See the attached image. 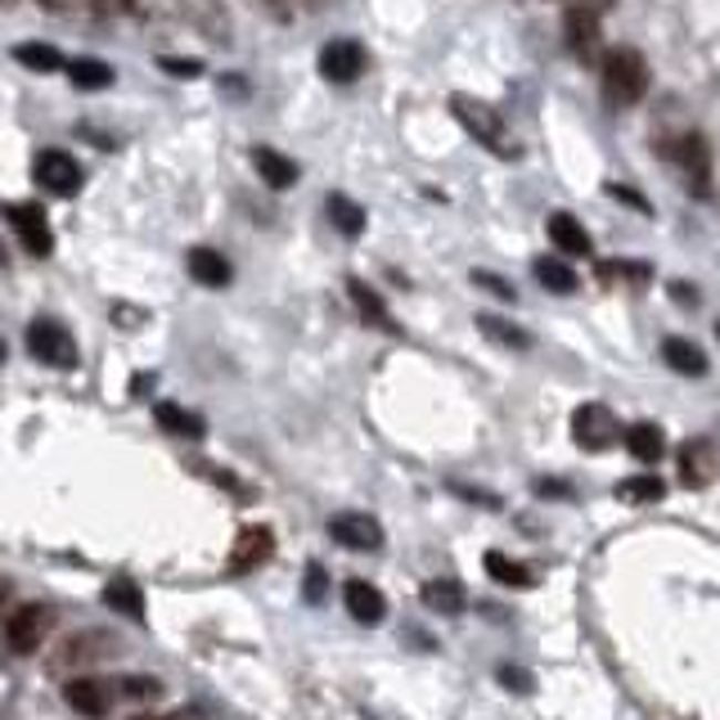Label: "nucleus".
<instances>
[{"label": "nucleus", "mask_w": 720, "mask_h": 720, "mask_svg": "<svg viewBox=\"0 0 720 720\" xmlns=\"http://www.w3.org/2000/svg\"><path fill=\"white\" fill-rule=\"evenodd\" d=\"M450 113H455V122H460L469 136L482 145V149H491L495 158H522V145H518V136L509 131V122L487 104V100H478V95H450Z\"/></svg>", "instance_id": "obj_1"}, {"label": "nucleus", "mask_w": 720, "mask_h": 720, "mask_svg": "<svg viewBox=\"0 0 720 720\" xmlns=\"http://www.w3.org/2000/svg\"><path fill=\"white\" fill-rule=\"evenodd\" d=\"M658 154L667 158V167L685 180V189L693 199L711 194V149L698 131H676V136H658Z\"/></svg>", "instance_id": "obj_2"}, {"label": "nucleus", "mask_w": 720, "mask_h": 720, "mask_svg": "<svg viewBox=\"0 0 720 720\" xmlns=\"http://www.w3.org/2000/svg\"><path fill=\"white\" fill-rule=\"evenodd\" d=\"M122 653V639L113 630H77L63 635L59 648L50 653V671H95L100 662H113Z\"/></svg>", "instance_id": "obj_3"}, {"label": "nucleus", "mask_w": 720, "mask_h": 720, "mask_svg": "<svg viewBox=\"0 0 720 720\" xmlns=\"http://www.w3.org/2000/svg\"><path fill=\"white\" fill-rule=\"evenodd\" d=\"M648 91V63L635 45H617L608 59H604V100L613 108H630L639 104Z\"/></svg>", "instance_id": "obj_4"}, {"label": "nucleus", "mask_w": 720, "mask_h": 720, "mask_svg": "<svg viewBox=\"0 0 720 720\" xmlns=\"http://www.w3.org/2000/svg\"><path fill=\"white\" fill-rule=\"evenodd\" d=\"M54 626H59V608H54V604H45V599L23 604V608L10 617V626H6V644H10L14 653H36V648L54 635Z\"/></svg>", "instance_id": "obj_5"}, {"label": "nucleus", "mask_w": 720, "mask_h": 720, "mask_svg": "<svg viewBox=\"0 0 720 720\" xmlns=\"http://www.w3.org/2000/svg\"><path fill=\"white\" fill-rule=\"evenodd\" d=\"M28 352L41 361V365H50V369H73L77 365V343H73V334L63 330L59 320H32L28 324Z\"/></svg>", "instance_id": "obj_6"}, {"label": "nucleus", "mask_w": 720, "mask_h": 720, "mask_svg": "<svg viewBox=\"0 0 720 720\" xmlns=\"http://www.w3.org/2000/svg\"><path fill=\"white\" fill-rule=\"evenodd\" d=\"M563 36H567V50L581 63H599V54H604V28H599V14L591 6L572 0V6L563 10Z\"/></svg>", "instance_id": "obj_7"}, {"label": "nucleus", "mask_w": 720, "mask_h": 720, "mask_svg": "<svg viewBox=\"0 0 720 720\" xmlns=\"http://www.w3.org/2000/svg\"><path fill=\"white\" fill-rule=\"evenodd\" d=\"M32 180L45 189V194H59V199H73L82 189V167L73 154L63 149H41L36 163H32Z\"/></svg>", "instance_id": "obj_8"}, {"label": "nucleus", "mask_w": 720, "mask_h": 720, "mask_svg": "<svg viewBox=\"0 0 720 720\" xmlns=\"http://www.w3.org/2000/svg\"><path fill=\"white\" fill-rule=\"evenodd\" d=\"M617 437H622V424H617V415H613L608 406H599V401L581 406V410L572 415V441H576L581 450H608Z\"/></svg>", "instance_id": "obj_9"}, {"label": "nucleus", "mask_w": 720, "mask_h": 720, "mask_svg": "<svg viewBox=\"0 0 720 720\" xmlns=\"http://www.w3.org/2000/svg\"><path fill=\"white\" fill-rule=\"evenodd\" d=\"M361 73H365V45H361V41L338 36V41H330V45L320 50V77H324V82L352 86Z\"/></svg>", "instance_id": "obj_10"}, {"label": "nucleus", "mask_w": 720, "mask_h": 720, "mask_svg": "<svg viewBox=\"0 0 720 720\" xmlns=\"http://www.w3.org/2000/svg\"><path fill=\"white\" fill-rule=\"evenodd\" d=\"M6 221L14 226L19 243H23L32 257H50L54 234H50V217H45V208H36V204H6Z\"/></svg>", "instance_id": "obj_11"}, {"label": "nucleus", "mask_w": 720, "mask_h": 720, "mask_svg": "<svg viewBox=\"0 0 720 720\" xmlns=\"http://www.w3.org/2000/svg\"><path fill=\"white\" fill-rule=\"evenodd\" d=\"M680 482L689 487V491H702V487H711L716 482V473H720V455H716V446L707 441V437H693V441H685L680 446Z\"/></svg>", "instance_id": "obj_12"}, {"label": "nucleus", "mask_w": 720, "mask_h": 720, "mask_svg": "<svg viewBox=\"0 0 720 720\" xmlns=\"http://www.w3.org/2000/svg\"><path fill=\"white\" fill-rule=\"evenodd\" d=\"M271 554H275V532L261 528V522H248V528H239V536L230 545V572H252Z\"/></svg>", "instance_id": "obj_13"}, {"label": "nucleus", "mask_w": 720, "mask_h": 720, "mask_svg": "<svg viewBox=\"0 0 720 720\" xmlns=\"http://www.w3.org/2000/svg\"><path fill=\"white\" fill-rule=\"evenodd\" d=\"M330 536L347 550H361V554H374L383 545V528H378V518L369 513H338L330 522Z\"/></svg>", "instance_id": "obj_14"}, {"label": "nucleus", "mask_w": 720, "mask_h": 720, "mask_svg": "<svg viewBox=\"0 0 720 720\" xmlns=\"http://www.w3.org/2000/svg\"><path fill=\"white\" fill-rule=\"evenodd\" d=\"M63 698H69V707L82 711V716H104L113 707V685H104L95 676H82V680L63 685Z\"/></svg>", "instance_id": "obj_15"}, {"label": "nucleus", "mask_w": 720, "mask_h": 720, "mask_svg": "<svg viewBox=\"0 0 720 720\" xmlns=\"http://www.w3.org/2000/svg\"><path fill=\"white\" fill-rule=\"evenodd\" d=\"M343 604H347V613H352L361 626H378L383 613H387V604H383V595H378V585H369V581H347V585H343Z\"/></svg>", "instance_id": "obj_16"}, {"label": "nucleus", "mask_w": 720, "mask_h": 720, "mask_svg": "<svg viewBox=\"0 0 720 720\" xmlns=\"http://www.w3.org/2000/svg\"><path fill=\"white\" fill-rule=\"evenodd\" d=\"M252 167H257V176L267 180L271 189H289V185H298V163L293 158H284L280 149H271V145H257L252 149Z\"/></svg>", "instance_id": "obj_17"}, {"label": "nucleus", "mask_w": 720, "mask_h": 720, "mask_svg": "<svg viewBox=\"0 0 720 720\" xmlns=\"http://www.w3.org/2000/svg\"><path fill=\"white\" fill-rule=\"evenodd\" d=\"M550 239H554V248L559 252H567V257H591V230H585L572 212H554L550 217Z\"/></svg>", "instance_id": "obj_18"}, {"label": "nucleus", "mask_w": 720, "mask_h": 720, "mask_svg": "<svg viewBox=\"0 0 720 720\" xmlns=\"http://www.w3.org/2000/svg\"><path fill=\"white\" fill-rule=\"evenodd\" d=\"M189 275L199 280V284H208V289H226V284L234 280L230 261H226L217 248H194V252H189Z\"/></svg>", "instance_id": "obj_19"}, {"label": "nucleus", "mask_w": 720, "mask_h": 720, "mask_svg": "<svg viewBox=\"0 0 720 720\" xmlns=\"http://www.w3.org/2000/svg\"><path fill=\"white\" fill-rule=\"evenodd\" d=\"M626 450L635 455L639 465H658L667 455V432L658 424H630L626 428Z\"/></svg>", "instance_id": "obj_20"}, {"label": "nucleus", "mask_w": 720, "mask_h": 720, "mask_svg": "<svg viewBox=\"0 0 720 720\" xmlns=\"http://www.w3.org/2000/svg\"><path fill=\"white\" fill-rule=\"evenodd\" d=\"M347 298H352V306L361 311V320L365 324H378V330H387V334H397V320L387 315V306H383V298L365 284V280H347Z\"/></svg>", "instance_id": "obj_21"}, {"label": "nucleus", "mask_w": 720, "mask_h": 720, "mask_svg": "<svg viewBox=\"0 0 720 720\" xmlns=\"http://www.w3.org/2000/svg\"><path fill=\"white\" fill-rule=\"evenodd\" d=\"M482 563H487V576H491L495 585H509V591H528V585H536V572H532L528 563H518V559H509V554H500V550H491Z\"/></svg>", "instance_id": "obj_22"}, {"label": "nucleus", "mask_w": 720, "mask_h": 720, "mask_svg": "<svg viewBox=\"0 0 720 720\" xmlns=\"http://www.w3.org/2000/svg\"><path fill=\"white\" fill-rule=\"evenodd\" d=\"M104 604L113 608V613H122V617H145V591L131 576H113L108 585H104Z\"/></svg>", "instance_id": "obj_23"}, {"label": "nucleus", "mask_w": 720, "mask_h": 720, "mask_svg": "<svg viewBox=\"0 0 720 720\" xmlns=\"http://www.w3.org/2000/svg\"><path fill=\"white\" fill-rule=\"evenodd\" d=\"M424 604L441 617H455V613H465V585L460 581H450V576H437L424 585Z\"/></svg>", "instance_id": "obj_24"}, {"label": "nucleus", "mask_w": 720, "mask_h": 720, "mask_svg": "<svg viewBox=\"0 0 720 720\" xmlns=\"http://www.w3.org/2000/svg\"><path fill=\"white\" fill-rule=\"evenodd\" d=\"M662 361H667L676 374H689V378H702V374H707V356H702V347H693L689 338H667V343H662Z\"/></svg>", "instance_id": "obj_25"}, {"label": "nucleus", "mask_w": 720, "mask_h": 720, "mask_svg": "<svg viewBox=\"0 0 720 720\" xmlns=\"http://www.w3.org/2000/svg\"><path fill=\"white\" fill-rule=\"evenodd\" d=\"M478 330H482L491 343L513 347V352H528V347H532V334L522 330V324H513V320H500V315H478Z\"/></svg>", "instance_id": "obj_26"}, {"label": "nucleus", "mask_w": 720, "mask_h": 720, "mask_svg": "<svg viewBox=\"0 0 720 720\" xmlns=\"http://www.w3.org/2000/svg\"><path fill=\"white\" fill-rule=\"evenodd\" d=\"M324 212H330V221H334V230H338V234H347V239L365 234V208H361V204H352L347 194H330V204H324Z\"/></svg>", "instance_id": "obj_27"}, {"label": "nucleus", "mask_w": 720, "mask_h": 720, "mask_svg": "<svg viewBox=\"0 0 720 720\" xmlns=\"http://www.w3.org/2000/svg\"><path fill=\"white\" fill-rule=\"evenodd\" d=\"M63 69H69V77H73L77 91H104V86H113V69H108V63H100V59H73V63H63Z\"/></svg>", "instance_id": "obj_28"}, {"label": "nucleus", "mask_w": 720, "mask_h": 720, "mask_svg": "<svg viewBox=\"0 0 720 720\" xmlns=\"http://www.w3.org/2000/svg\"><path fill=\"white\" fill-rule=\"evenodd\" d=\"M599 280H604V284L644 289V284L653 280V267H644V261H599Z\"/></svg>", "instance_id": "obj_29"}, {"label": "nucleus", "mask_w": 720, "mask_h": 720, "mask_svg": "<svg viewBox=\"0 0 720 720\" xmlns=\"http://www.w3.org/2000/svg\"><path fill=\"white\" fill-rule=\"evenodd\" d=\"M14 59L23 63V69H32V73H54V69H63V54H59L54 45H45V41H23V45H14Z\"/></svg>", "instance_id": "obj_30"}, {"label": "nucleus", "mask_w": 720, "mask_h": 720, "mask_svg": "<svg viewBox=\"0 0 720 720\" xmlns=\"http://www.w3.org/2000/svg\"><path fill=\"white\" fill-rule=\"evenodd\" d=\"M154 415H158V424H163L167 432H176V437H189V441H194V437H204V419H199V415H189L185 406L163 401Z\"/></svg>", "instance_id": "obj_31"}, {"label": "nucleus", "mask_w": 720, "mask_h": 720, "mask_svg": "<svg viewBox=\"0 0 720 720\" xmlns=\"http://www.w3.org/2000/svg\"><path fill=\"white\" fill-rule=\"evenodd\" d=\"M536 280H541L550 293H576V271L567 267V261L541 257V261H536Z\"/></svg>", "instance_id": "obj_32"}, {"label": "nucleus", "mask_w": 720, "mask_h": 720, "mask_svg": "<svg viewBox=\"0 0 720 720\" xmlns=\"http://www.w3.org/2000/svg\"><path fill=\"white\" fill-rule=\"evenodd\" d=\"M667 495V487H662V478H626L622 487H617V500H626V504H658Z\"/></svg>", "instance_id": "obj_33"}, {"label": "nucleus", "mask_w": 720, "mask_h": 720, "mask_svg": "<svg viewBox=\"0 0 720 720\" xmlns=\"http://www.w3.org/2000/svg\"><path fill=\"white\" fill-rule=\"evenodd\" d=\"M113 693L126 698V702H158L163 698V685L149 680V676H126V680L113 685Z\"/></svg>", "instance_id": "obj_34"}, {"label": "nucleus", "mask_w": 720, "mask_h": 720, "mask_svg": "<svg viewBox=\"0 0 720 720\" xmlns=\"http://www.w3.org/2000/svg\"><path fill=\"white\" fill-rule=\"evenodd\" d=\"M473 284L478 289H487V293H495L500 302H513L518 293H513V284L509 280H500V275H491V271H473Z\"/></svg>", "instance_id": "obj_35"}, {"label": "nucleus", "mask_w": 720, "mask_h": 720, "mask_svg": "<svg viewBox=\"0 0 720 720\" xmlns=\"http://www.w3.org/2000/svg\"><path fill=\"white\" fill-rule=\"evenodd\" d=\"M500 685L513 689V693H532V676L522 667H500Z\"/></svg>", "instance_id": "obj_36"}, {"label": "nucleus", "mask_w": 720, "mask_h": 720, "mask_svg": "<svg viewBox=\"0 0 720 720\" xmlns=\"http://www.w3.org/2000/svg\"><path fill=\"white\" fill-rule=\"evenodd\" d=\"M158 69H167V73H176V77H199L204 63H194V59H158Z\"/></svg>", "instance_id": "obj_37"}, {"label": "nucleus", "mask_w": 720, "mask_h": 720, "mask_svg": "<svg viewBox=\"0 0 720 720\" xmlns=\"http://www.w3.org/2000/svg\"><path fill=\"white\" fill-rule=\"evenodd\" d=\"M324 595V567H306V599Z\"/></svg>", "instance_id": "obj_38"}, {"label": "nucleus", "mask_w": 720, "mask_h": 720, "mask_svg": "<svg viewBox=\"0 0 720 720\" xmlns=\"http://www.w3.org/2000/svg\"><path fill=\"white\" fill-rule=\"evenodd\" d=\"M536 491H541V495H550V500H563V495H567V487H563V482H554V478L536 482Z\"/></svg>", "instance_id": "obj_39"}, {"label": "nucleus", "mask_w": 720, "mask_h": 720, "mask_svg": "<svg viewBox=\"0 0 720 720\" xmlns=\"http://www.w3.org/2000/svg\"><path fill=\"white\" fill-rule=\"evenodd\" d=\"M82 6H86L91 14H100V19H108V14H113V0H82Z\"/></svg>", "instance_id": "obj_40"}, {"label": "nucleus", "mask_w": 720, "mask_h": 720, "mask_svg": "<svg viewBox=\"0 0 720 720\" xmlns=\"http://www.w3.org/2000/svg\"><path fill=\"white\" fill-rule=\"evenodd\" d=\"M131 720H194V711H171V716H131Z\"/></svg>", "instance_id": "obj_41"}, {"label": "nucleus", "mask_w": 720, "mask_h": 720, "mask_svg": "<svg viewBox=\"0 0 720 720\" xmlns=\"http://www.w3.org/2000/svg\"><path fill=\"white\" fill-rule=\"evenodd\" d=\"M671 293H676V298H680V302H698V293H693V289H689V284H671Z\"/></svg>", "instance_id": "obj_42"}, {"label": "nucleus", "mask_w": 720, "mask_h": 720, "mask_svg": "<svg viewBox=\"0 0 720 720\" xmlns=\"http://www.w3.org/2000/svg\"><path fill=\"white\" fill-rule=\"evenodd\" d=\"M0 267H10V252H6V243H0Z\"/></svg>", "instance_id": "obj_43"}, {"label": "nucleus", "mask_w": 720, "mask_h": 720, "mask_svg": "<svg viewBox=\"0 0 720 720\" xmlns=\"http://www.w3.org/2000/svg\"><path fill=\"white\" fill-rule=\"evenodd\" d=\"M6 356H10V347H6V338H0V365H6Z\"/></svg>", "instance_id": "obj_44"}, {"label": "nucleus", "mask_w": 720, "mask_h": 720, "mask_svg": "<svg viewBox=\"0 0 720 720\" xmlns=\"http://www.w3.org/2000/svg\"><path fill=\"white\" fill-rule=\"evenodd\" d=\"M716 338H720V320H716Z\"/></svg>", "instance_id": "obj_45"}, {"label": "nucleus", "mask_w": 720, "mask_h": 720, "mask_svg": "<svg viewBox=\"0 0 720 720\" xmlns=\"http://www.w3.org/2000/svg\"><path fill=\"white\" fill-rule=\"evenodd\" d=\"M41 6H54V0H41Z\"/></svg>", "instance_id": "obj_46"}, {"label": "nucleus", "mask_w": 720, "mask_h": 720, "mask_svg": "<svg viewBox=\"0 0 720 720\" xmlns=\"http://www.w3.org/2000/svg\"><path fill=\"white\" fill-rule=\"evenodd\" d=\"M0 6H6V0H0Z\"/></svg>", "instance_id": "obj_47"}]
</instances>
